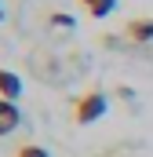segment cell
Instances as JSON below:
<instances>
[{
  "label": "cell",
  "mask_w": 153,
  "mask_h": 157,
  "mask_svg": "<svg viewBox=\"0 0 153 157\" xmlns=\"http://www.w3.org/2000/svg\"><path fill=\"white\" fill-rule=\"evenodd\" d=\"M18 124H22V110H18L11 99L0 95V139L11 135V132H18Z\"/></svg>",
  "instance_id": "3957f363"
},
{
  "label": "cell",
  "mask_w": 153,
  "mask_h": 157,
  "mask_svg": "<svg viewBox=\"0 0 153 157\" xmlns=\"http://www.w3.org/2000/svg\"><path fill=\"white\" fill-rule=\"evenodd\" d=\"M15 157H51L44 146H37V143H22L18 150H15Z\"/></svg>",
  "instance_id": "8992f818"
},
{
  "label": "cell",
  "mask_w": 153,
  "mask_h": 157,
  "mask_svg": "<svg viewBox=\"0 0 153 157\" xmlns=\"http://www.w3.org/2000/svg\"><path fill=\"white\" fill-rule=\"evenodd\" d=\"M106 110H110V99L99 88H91L73 102V124H95L99 117H106Z\"/></svg>",
  "instance_id": "6da1fadb"
},
{
  "label": "cell",
  "mask_w": 153,
  "mask_h": 157,
  "mask_svg": "<svg viewBox=\"0 0 153 157\" xmlns=\"http://www.w3.org/2000/svg\"><path fill=\"white\" fill-rule=\"evenodd\" d=\"M0 95L4 99H18L22 95V80H18V73H11V70H0Z\"/></svg>",
  "instance_id": "277c9868"
},
{
  "label": "cell",
  "mask_w": 153,
  "mask_h": 157,
  "mask_svg": "<svg viewBox=\"0 0 153 157\" xmlns=\"http://www.w3.org/2000/svg\"><path fill=\"white\" fill-rule=\"evenodd\" d=\"M84 4V11L91 15V18H106V15H113L117 0H80Z\"/></svg>",
  "instance_id": "5b68a950"
},
{
  "label": "cell",
  "mask_w": 153,
  "mask_h": 157,
  "mask_svg": "<svg viewBox=\"0 0 153 157\" xmlns=\"http://www.w3.org/2000/svg\"><path fill=\"white\" fill-rule=\"evenodd\" d=\"M124 40H131V44H153V18H131V22H124Z\"/></svg>",
  "instance_id": "7a4b0ae2"
}]
</instances>
